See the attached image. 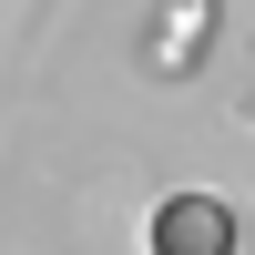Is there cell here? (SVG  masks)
Returning <instances> with one entry per match:
<instances>
[{"label": "cell", "mask_w": 255, "mask_h": 255, "mask_svg": "<svg viewBox=\"0 0 255 255\" xmlns=\"http://www.w3.org/2000/svg\"><path fill=\"white\" fill-rule=\"evenodd\" d=\"M153 245L163 255H225V204H163V225H153Z\"/></svg>", "instance_id": "obj_1"}]
</instances>
